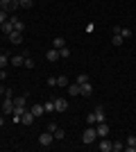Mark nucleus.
I'll return each instance as SVG.
<instances>
[{"mask_svg": "<svg viewBox=\"0 0 136 152\" xmlns=\"http://www.w3.org/2000/svg\"><path fill=\"white\" fill-rule=\"evenodd\" d=\"M25 102H27V93L14 95V114H16V116H23V111H27Z\"/></svg>", "mask_w": 136, "mask_h": 152, "instance_id": "nucleus-1", "label": "nucleus"}, {"mask_svg": "<svg viewBox=\"0 0 136 152\" xmlns=\"http://www.w3.org/2000/svg\"><path fill=\"white\" fill-rule=\"evenodd\" d=\"M82 141H84L86 145H93L97 141V132H95V125H89L84 129V134H82Z\"/></svg>", "mask_w": 136, "mask_h": 152, "instance_id": "nucleus-2", "label": "nucleus"}, {"mask_svg": "<svg viewBox=\"0 0 136 152\" xmlns=\"http://www.w3.org/2000/svg\"><path fill=\"white\" fill-rule=\"evenodd\" d=\"M18 7H20L18 0H0V9H5L7 14H14Z\"/></svg>", "mask_w": 136, "mask_h": 152, "instance_id": "nucleus-3", "label": "nucleus"}, {"mask_svg": "<svg viewBox=\"0 0 136 152\" xmlns=\"http://www.w3.org/2000/svg\"><path fill=\"white\" fill-rule=\"evenodd\" d=\"M0 109H2V114H5V116L7 114H14V98H5Z\"/></svg>", "mask_w": 136, "mask_h": 152, "instance_id": "nucleus-4", "label": "nucleus"}, {"mask_svg": "<svg viewBox=\"0 0 136 152\" xmlns=\"http://www.w3.org/2000/svg\"><path fill=\"white\" fill-rule=\"evenodd\" d=\"M79 95H84V98H91V95H93V86H91V82L79 84Z\"/></svg>", "mask_w": 136, "mask_h": 152, "instance_id": "nucleus-5", "label": "nucleus"}, {"mask_svg": "<svg viewBox=\"0 0 136 152\" xmlns=\"http://www.w3.org/2000/svg\"><path fill=\"white\" fill-rule=\"evenodd\" d=\"M52 141H55L52 132H43V134L39 136V143H41V145H52Z\"/></svg>", "mask_w": 136, "mask_h": 152, "instance_id": "nucleus-6", "label": "nucleus"}, {"mask_svg": "<svg viewBox=\"0 0 136 152\" xmlns=\"http://www.w3.org/2000/svg\"><path fill=\"white\" fill-rule=\"evenodd\" d=\"M95 132H97V139H104V136L109 134V127H107V123H97V125H95Z\"/></svg>", "mask_w": 136, "mask_h": 152, "instance_id": "nucleus-7", "label": "nucleus"}, {"mask_svg": "<svg viewBox=\"0 0 136 152\" xmlns=\"http://www.w3.org/2000/svg\"><path fill=\"white\" fill-rule=\"evenodd\" d=\"M34 118H36V116H34L32 111L27 109V111H23V116H20V123H23V125H32V123H34Z\"/></svg>", "mask_w": 136, "mask_h": 152, "instance_id": "nucleus-8", "label": "nucleus"}, {"mask_svg": "<svg viewBox=\"0 0 136 152\" xmlns=\"http://www.w3.org/2000/svg\"><path fill=\"white\" fill-rule=\"evenodd\" d=\"M66 109H68L66 98H55V111H66Z\"/></svg>", "mask_w": 136, "mask_h": 152, "instance_id": "nucleus-9", "label": "nucleus"}, {"mask_svg": "<svg viewBox=\"0 0 136 152\" xmlns=\"http://www.w3.org/2000/svg\"><path fill=\"white\" fill-rule=\"evenodd\" d=\"M97 150L100 152H111V141L104 136V139H100V143H97Z\"/></svg>", "mask_w": 136, "mask_h": 152, "instance_id": "nucleus-10", "label": "nucleus"}, {"mask_svg": "<svg viewBox=\"0 0 136 152\" xmlns=\"http://www.w3.org/2000/svg\"><path fill=\"white\" fill-rule=\"evenodd\" d=\"M9 41H12L14 45H18V43H23V32H16V30H14L12 34H9Z\"/></svg>", "mask_w": 136, "mask_h": 152, "instance_id": "nucleus-11", "label": "nucleus"}, {"mask_svg": "<svg viewBox=\"0 0 136 152\" xmlns=\"http://www.w3.org/2000/svg\"><path fill=\"white\" fill-rule=\"evenodd\" d=\"M9 64H14V66H23V64H25V55L20 52V55H14V57H9Z\"/></svg>", "mask_w": 136, "mask_h": 152, "instance_id": "nucleus-12", "label": "nucleus"}, {"mask_svg": "<svg viewBox=\"0 0 136 152\" xmlns=\"http://www.w3.org/2000/svg\"><path fill=\"white\" fill-rule=\"evenodd\" d=\"M45 59H48V61H57V59H59V50H57V48H50V50H48V52H45Z\"/></svg>", "mask_w": 136, "mask_h": 152, "instance_id": "nucleus-13", "label": "nucleus"}, {"mask_svg": "<svg viewBox=\"0 0 136 152\" xmlns=\"http://www.w3.org/2000/svg\"><path fill=\"white\" fill-rule=\"evenodd\" d=\"M93 114H95V121H97V123H104V118H107L104 107H95V111H93ZM97 123H95V125H97Z\"/></svg>", "mask_w": 136, "mask_h": 152, "instance_id": "nucleus-14", "label": "nucleus"}, {"mask_svg": "<svg viewBox=\"0 0 136 152\" xmlns=\"http://www.w3.org/2000/svg\"><path fill=\"white\" fill-rule=\"evenodd\" d=\"M0 30H2V32H5V34H7V37H9V34H12V32H14V23H12V20H5V23L0 25Z\"/></svg>", "mask_w": 136, "mask_h": 152, "instance_id": "nucleus-15", "label": "nucleus"}, {"mask_svg": "<svg viewBox=\"0 0 136 152\" xmlns=\"http://www.w3.org/2000/svg\"><path fill=\"white\" fill-rule=\"evenodd\" d=\"M30 111H32V114L36 116V118H41V116L45 114V109H43V104H32V109H30Z\"/></svg>", "mask_w": 136, "mask_h": 152, "instance_id": "nucleus-16", "label": "nucleus"}, {"mask_svg": "<svg viewBox=\"0 0 136 152\" xmlns=\"http://www.w3.org/2000/svg\"><path fill=\"white\" fill-rule=\"evenodd\" d=\"M9 20L14 23V30H16V32H23V30H25V23H23V20H18L16 16H14V18H9Z\"/></svg>", "mask_w": 136, "mask_h": 152, "instance_id": "nucleus-17", "label": "nucleus"}, {"mask_svg": "<svg viewBox=\"0 0 136 152\" xmlns=\"http://www.w3.org/2000/svg\"><path fill=\"white\" fill-rule=\"evenodd\" d=\"M134 145H136V136H134V134H129V136L125 139V150H132Z\"/></svg>", "mask_w": 136, "mask_h": 152, "instance_id": "nucleus-18", "label": "nucleus"}, {"mask_svg": "<svg viewBox=\"0 0 136 152\" xmlns=\"http://www.w3.org/2000/svg\"><path fill=\"white\" fill-rule=\"evenodd\" d=\"M123 150H125L123 141H113V143H111V152H123Z\"/></svg>", "mask_w": 136, "mask_h": 152, "instance_id": "nucleus-19", "label": "nucleus"}, {"mask_svg": "<svg viewBox=\"0 0 136 152\" xmlns=\"http://www.w3.org/2000/svg\"><path fill=\"white\" fill-rule=\"evenodd\" d=\"M68 95H79V84H68Z\"/></svg>", "mask_w": 136, "mask_h": 152, "instance_id": "nucleus-20", "label": "nucleus"}, {"mask_svg": "<svg viewBox=\"0 0 136 152\" xmlns=\"http://www.w3.org/2000/svg\"><path fill=\"white\" fill-rule=\"evenodd\" d=\"M64 45H66L64 39H61V37H55V41H52V48H57V50H59V48H64Z\"/></svg>", "mask_w": 136, "mask_h": 152, "instance_id": "nucleus-21", "label": "nucleus"}, {"mask_svg": "<svg viewBox=\"0 0 136 152\" xmlns=\"http://www.w3.org/2000/svg\"><path fill=\"white\" fill-rule=\"evenodd\" d=\"M43 109H45V114H52V111H55V100L43 102Z\"/></svg>", "mask_w": 136, "mask_h": 152, "instance_id": "nucleus-22", "label": "nucleus"}, {"mask_svg": "<svg viewBox=\"0 0 136 152\" xmlns=\"http://www.w3.org/2000/svg\"><path fill=\"white\" fill-rule=\"evenodd\" d=\"M111 43L116 45V48H118V45H123V34H113V39H111Z\"/></svg>", "mask_w": 136, "mask_h": 152, "instance_id": "nucleus-23", "label": "nucleus"}, {"mask_svg": "<svg viewBox=\"0 0 136 152\" xmlns=\"http://www.w3.org/2000/svg\"><path fill=\"white\" fill-rule=\"evenodd\" d=\"M57 86H68V77H66V75H59L57 77Z\"/></svg>", "mask_w": 136, "mask_h": 152, "instance_id": "nucleus-24", "label": "nucleus"}, {"mask_svg": "<svg viewBox=\"0 0 136 152\" xmlns=\"http://www.w3.org/2000/svg\"><path fill=\"white\" fill-rule=\"evenodd\" d=\"M7 64H9V57H7V52H2L0 55V68H5Z\"/></svg>", "mask_w": 136, "mask_h": 152, "instance_id": "nucleus-25", "label": "nucleus"}, {"mask_svg": "<svg viewBox=\"0 0 136 152\" xmlns=\"http://www.w3.org/2000/svg\"><path fill=\"white\" fill-rule=\"evenodd\" d=\"M68 55H71V50H68V45H64V48H59V57H66V59H68Z\"/></svg>", "mask_w": 136, "mask_h": 152, "instance_id": "nucleus-26", "label": "nucleus"}, {"mask_svg": "<svg viewBox=\"0 0 136 152\" xmlns=\"http://www.w3.org/2000/svg\"><path fill=\"white\" fill-rule=\"evenodd\" d=\"M52 136H55V139H57V141H61V139H64V129H61V127H57Z\"/></svg>", "mask_w": 136, "mask_h": 152, "instance_id": "nucleus-27", "label": "nucleus"}, {"mask_svg": "<svg viewBox=\"0 0 136 152\" xmlns=\"http://www.w3.org/2000/svg\"><path fill=\"white\" fill-rule=\"evenodd\" d=\"M23 66H27V68H34V59L30 57V55H25V64Z\"/></svg>", "mask_w": 136, "mask_h": 152, "instance_id": "nucleus-28", "label": "nucleus"}, {"mask_svg": "<svg viewBox=\"0 0 136 152\" xmlns=\"http://www.w3.org/2000/svg\"><path fill=\"white\" fill-rule=\"evenodd\" d=\"M5 20H9V14H7L5 9H0V25H2Z\"/></svg>", "mask_w": 136, "mask_h": 152, "instance_id": "nucleus-29", "label": "nucleus"}, {"mask_svg": "<svg viewBox=\"0 0 136 152\" xmlns=\"http://www.w3.org/2000/svg\"><path fill=\"white\" fill-rule=\"evenodd\" d=\"M86 123H89V125H95V123H97V121H95V114H93V111L86 116Z\"/></svg>", "mask_w": 136, "mask_h": 152, "instance_id": "nucleus-30", "label": "nucleus"}, {"mask_svg": "<svg viewBox=\"0 0 136 152\" xmlns=\"http://www.w3.org/2000/svg\"><path fill=\"white\" fill-rule=\"evenodd\" d=\"M120 34H123V39H127V37H132V30L129 27H120Z\"/></svg>", "mask_w": 136, "mask_h": 152, "instance_id": "nucleus-31", "label": "nucleus"}, {"mask_svg": "<svg viewBox=\"0 0 136 152\" xmlns=\"http://www.w3.org/2000/svg\"><path fill=\"white\" fill-rule=\"evenodd\" d=\"M32 2H34V0H18V5L25 7V9H27V7H32Z\"/></svg>", "mask_w": 136, "mask_h": 152, "instance_id": "nucleus-32", "label": "nucleus"}, {"mask_svg": "<svg viewBox=\"0 0 136 152\" xmlns=\"http://www.w3.org/2000/svg\"><path fill=\"white\" fill-rule=\"evenodd\" d=\"M84 82H89V75H84V73H82V75L77 77V84H84Z\"/></svg>", "mask_w": 136, "mask_h": 152, "instance_id": "nucleus-33", "label": "nucleus"}, {"mask_svg": "<svg viewBox=\"0 0 136 152\" xmlns=\"http://www.w3.org/2000/svg\"><path fill=\"white\" fill-rule=\"evenodd\" d=\"M2 95H5V98H14V89H5Z\"/></svg>", "mask_w": 136, "mask_h": 152, "instance_id": "nucleus-34", "label": "nucleus"}, {"mask_svg": "<svg viewBox=\"0 0 136 152\" xmlns=\"http://www.w3.org/2000/svg\"><path fill=\"white\" fill-rule=\"evenodd\" d=\"M48 86H57V77H48Z\"/></svg>", "mask_w": 136, "mask_h": 152, "instance_id": "nucleus-35", "label": "nucleus"}, {"mask_svg": "<svg viewBox=\"0 0 136 152\" xmlns=\"http://www.w3.org/2000/svg\"><path fill=\"white\" fill-rule=\"evenodd\" d=\"M57 127H59L57 123H50V125H48V132H52V134H55V129H57Z\"/></svg>", "mask_w": 136, "mask_h": 152, "instance_id": "nucleus-36", "label": "nucleus"}, {"mask_svg": "<svg viewBox=\"0 0 136 152\" xmlns=\"http://www.w3.org/2000/svg\"><path fill=\"white\" fill-rule=\"evenodd\" d=\"M5 77H7V70H5V68H0V80H5Z\"/></svg>", "mask_w": 136, "mask_h": 152, "instance_id": "nucleus-37", "label": "nucleus"}, {"mask_svg": "<svg viewBox=\"0 0 136 152\" xmlns=\"http://www.w3.org/2000/svg\"><path fill=\"white\" fill-rule=\"evenodd\" d=\"M5 125V114H0V127Z\"/></svg>", "mask_w": 136, "mask_h": 152, "instance_id": "nucleus-38", "label": "nucleus"}, {"mask_svg": "<svg viewBox=\"0 0 136 152\" xmlns=\"http://www.w3.org/2000/svg\"><path fill=\"white\" fill-rule=\"evenodd\" d=\"M2 91H5V86H0V95H2Z\"/></svg>", "mask_w": 136, "mask_h": 152, "instance_id": "nucleus-39", "label": "nucleus"}, {"mask_svg": "<svg viewBox=\"0 0 136 152\" xmlns=\"http://www.w3.org/2000/svg\"><path fill=\"white\" fill-rule=\"evenodd\" d=\"M0 55H2V50H0Z\"/></svg>", "mask_w": 136, "mask_h": 152, "instance_id": "nucleus-40", "label": "nucleus"}]
</instances>
